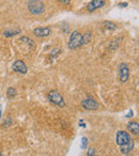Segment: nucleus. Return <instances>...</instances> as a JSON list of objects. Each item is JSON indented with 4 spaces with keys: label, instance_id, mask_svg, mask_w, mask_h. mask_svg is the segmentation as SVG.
I'll list each match as a JSON object with an SVG mask.
<instances>
[{
    "label": "nucleus",
    "instance_id": "f257e3e1",
    "mask_svg": "<svg viewBox=\"0 0 139 156\" xmlns=\"http://www.w3.org/2000/svg\"><path fill=\"white\" fill-rule=\"evenodd\" d=\"M116 142L120 147V151L123 154H128L134 149V140L130 137V133L125 130H119L116 135Z\"/></svg>",
    "mask_w": 139,
    "mask_h": 156
},
{
    "label": "nucleus",
    "instance_id": "f03ea898",
    "mask_svg": "<svg viewBox=\"0 0 139 156\" xmlns=\"http://www.w3.org/2000/svg\"><path fill=\"white\" fill-rule=\"evenodd\" d=\"M27 7L29 12L33 15H41L45 11V5L41 0H29Z\"/></svg>",
    "mask_w": 139,
    "mask_h": 156
},
{
    "label": "nucleus",
    "instance_id": "7ed1b4c3",
    "mask_svg": "<svg viewBox=\"0 0 139 156\" xmlns=\"http://www.w3.org/2000/svg\"><path fill=\"white\" fill-rule=\"evenodd\" d=\"M84 45L83 34L78 30H75L71 33L69 40V48L70 49H77Z\"/></svg>",
    "mask_w": 139,
    "mask_h": 156
},
{
    "label": "nucleus",
    "instance_id": "20e7f679",
    "mask_svg": "<svg viewBox=\"0 0 139 156\" xmlns=\"http://www.w3.org/2000/svg\"><path fill=\"white\" fill-rule=\"evenodd\" d=\"M48 100H49L50 103H52V104L56 105V106L61 107V108L65 107L64 98L61 95L60 92L57 91V90H52V91H49V93H48Z\"/></svg>",
    "mask_w": 139,
    "mask_h": 156
},
{
    "label": "nucleus",
    "instance_id": "39448f33",
    "mask_svg": "<svg viewBox=\"0 0 139 156\" xmlns=\"http://www.w3.org/2000/svg\"><path fill=\"white\" fill-rule=\"evenodd\" d=\"M118 73H119V79L121 83H126L130 78V69L126 63L122 62L118 66Z\"/></svg>",
    "mask_w": 139,
    "mask_h": 156
},
{
    "label": "nucleus",
    "instance_id": "423d86ee",
    "mask_svg": "<svg viewBox=\"0 0 139 156\" xmlns=\"http://www.w3.org/2000/svg\"><path fill=\"white\" fill-rule=\"evenodd\" d=\"M81 107L86 110H96L100 107V104L96 100L92 98H87L81 102Z\"/></svg>",
    "mask_w": 139,
    "mask_h": 156
},
{
    "label": "nucleus",
    "instance_id": "0eeeda50",
    "mask_svg": "<svg viewBox=\"0 0 139 156\" xmlns=\"http://www.w3.org/2000/svg\"><path fill=\"white\" fill-rule=\"evenodd\" d=\"M12 69L15 73L23 74L24 75V74H27V72H28V66H27L26 63L23 60H16L13 63V65H12Z\"/></svg>",
    "mask_w": 139,
    "mask_h": 156
},
{
    "label": "nucleus",
    "instance_id": "6e6552de",
    "mask_svg": "<svg viewBox=\"0 0 139 156\" xmlns=\"http://www.w3.org/2000/svg\"><path fill=\"white\" fill-rule=\"evenodd\" d=\"M52 33V29L49 27H37L33 29V35L37 37H49Z\"/></svg>",
    "mask_w": 139,
    "mask_h": 156
},
{
    "label": "nucleus",
    "instance_id": "1a4fd4ad",
    "mask_svg": "<svg viewBox=\"0 0 139 156\" xmlns=\"http://www.w3.org/2000/svg\"><path fill=\"white\" fill-rule=\"evenodd\" d=\"M104 5H105V0H91L87 5L86 9L88 10V12H94L95 10L103 8Z\"/></svg>",
    "mask_w": 139,
    "mask_h": 156
},
{
    "label": "nucleus",
    "instance_id": "9d476101",
    "mask_svg": "<svg viewBox=\"0 0 139 156\" xmlns=\"http://www.w3.org/2000/svg\"><path fill=\"white\" fill-rule=\"evenodd\" d=\"M127 130L130 133H132L134 136L138 137L139 136V124L136 121H132L128 122L127 124Z\"/></svg>",
    "mask_w": 139,
    "mask_h": 156
},
{
    "label": "nucleus",
    "instance_id": "9b49d317",
    "mask_svg": "<svg viewBox=\"0 0 139 156\" xmlns=\"http://www.w3.org/2000/svg\"><path fill=\"white\" fill-rule=\"evenodd\" d=\"M20 29H13V28H9L7 30L3 31V35L5 37H14L16 34H20Z\"/></svg>",
    "mask_w": 139,
    "mask_h": 156
},
{
    "label": "nucleus",
    "instance_id": "f8f14e48",
    "mask_svg": "<svg viewBox=\"0 0 139 156\" xmlns=\"http://www.w3.org/2000/svg\"><path fill=\"white\" fill-rule=\"evenodd\" d=\"M103 26H104L105 29H107V30H116V29H118L117 25L113 22H109V20H105V22L103 23Z\"/></svg>",
    "mask_w": 139,
    "mask_h": 156
},
{
    "label": "nucleus",
    "instance_id": "ddd939ff",
    "mask_svg": "<svg viewBox=\"0 0 139 156\" xmlns=\"http://www.w3.org/2000/svg\"><path fill=\"white\" fill-rule=\"evenodd\" d=\"M16 94H17V91H16L15 88H13V87L8 88V90H7V96H8V98H15V96H16Z\"/></svg>",
    "mask_w": 139,
    "mask_h": 156
},
{
    "label": "nucleus",
    "instance_id": "4468645a",
    "mask_svg": "<svg viewBox=\"0 0 139 156\" xmlns=\"http://www.w3.org/2000/svg\"><path fill=\"white\" fill-rule=\"evenodd\" d=\"M92 39V33L90 31H87L85 34H83V41H84V45L85 44H88Z\"/></svg>",
    "mask_w": 139,
    "mask_h": 156
},
{
    "label": "nucleus",
    "instance_id": "2eb2a0df",
    "mask_svg": "<svg viewBox=\"0 0 139 156\" xmlns=\"http://www.w3.org/2000/svg\"><path fill=\"white\" fill-rule=\"evenodd\" d=\"M20 40L22 42H24V43L28 44L30 47H33V46H34V41H33L32 39H30V37H22Z\"/></svg>",
    "mask_w": 139,
    "mask_h": 156
},
{
    "label": "nucleus",
    "instance_id": "dca6fc26",
    "mask_svg": "<svg viewBox=\"0 0 139 156\" xmlns=\"http://www.w3.org/2000/svg\"><path fill=\"white\" fill-rule=\"evenodd\" d=\"M87 144H88V139L86 138V137H84V138L81 139V149H86Z\"/></svg>",
    "mask_w": 139,
    "mask_h": 156
},
{
    "label": "nucleus",
    "instance_id": "f3484780",
    "mask_svg": "<svg viewBox=\"0 0 139 156\" xmlns=\"http://www.w3.org/2000/svg\"><path fill=\"white\" fill-rule=\"evenodd\" d=\"M11 123H12V119H11V118H8V122L5 121V124H3V126H5H5H9Z\"/></svg>",
    "mask_w": 139,
    "mask_h": 156
},
{
    "label": "nucleus",
    "instance_id": "a211bd4d",
    "mask_svg": "<svg viewBox=\"0 0 139 156\" xmlns=\"http://www.w3.org/2000/svg\"><path fill=\"white\" fill-rule=\"evenodd\" d=\"M127 2H123V3H120V5H119V7H121V8H126V7H127Z\"/></svg>",
    "mask_w": 139,
    "mask_h": 156
},
{
    "label": "nucleus",
    "instance_id": "6ab92c4d",
    "mask_svg": "<svg viewBox=\"0 0 139 156\" xmlns=\"http://www.w3.org/2000/svg\"><path fill=\"white\" fill-rule=\"evenodd\" d=\"M94 153V150L93 149H89V152H88V156H91V154Z\"/></svg>",
    "mask_w": 139,
    "mask_h": 156
},
{
    "label": "nucleus",
    "instance_id": "aec40b11",
    "mask_svg": "<svg viewBox=\"0 0 139 156\" xmlns=\"http://www.w3.org/2000/svg\"><path fill=\"white\" fill-rule=\"evenodd\" d=\"M128 112H130V113H128V115H126L125 117H126V118H130V117H133V111H132V110H130V111H128Z\"/></svg>",
    "mask_w": 139,
    "mask_h": 156
},
{
    "label": "nucleus",
    "instance_id": "412c9836",
    "mask_svg": "<svg viewBox=\"0 0 139 156\" xmlns=\"http://www.w3.org/2000/svg\"><path fill=\"white\" fill-rule=\"evenodd\" d=\"M58 1H60V2H62V3H69L70 2V0H58Z\"/></svg>",
    "mask_w": 139,
    "mask_h": 156
},
{
    "label": "nucleus",
    "instance_id": "4be33fe9",
    "mask_svg": "<svg viewBox=\"0 0 139 156\" xmlns=\"http://www.w3.org/2000/svg\"><path fill=\"white\" fill-rule=\"evenodd\" d=\"M1 113H2V107L0 105V119H1Z\"/></svg>",
    "mask_w": 139,
    "mask_h": 156
},
{
    "label": "nucleus",
    "instance_id": "5701e85b",
    "mask_svg": "<svg viewBox=\"0 0 139 156\" xmlns=\"http://www.w3.org/2000/svg\"><path fill=\"white\" fill-rule=\"evenodd\" d=\"M0 156H2V152L0 151Z\"/></svg>",
    "mask_w": 139,
    "mask_h": 156
}]
</instances>
